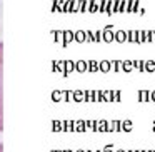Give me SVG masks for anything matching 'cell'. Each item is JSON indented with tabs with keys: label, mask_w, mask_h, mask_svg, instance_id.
I'll list each match as a JSON object with an SVG mask.
<instances>
[{
	"label": "cell",
	"mask_w": 155,
	"mask_h": 152,
	"mask_svg": "<svg viewBox=\"0 0 155 152\" xmlns=\"http://www.w3.org/2000/svg\"><path fill=\"white\" fill-rule=\"evenodd\" d=\"M4 130V45L0 42V132Z\"/></svg>",
	"instance_id": "cell-1"
},
{
	"label": "cell",
	"mask_w": 155,
	"mask_h": 152,
	"mask_svg": "<svg viewBox=\"0 0 155 152\" xmlns=\"http://www.w3.org/2000/svg\"><path fill=\"white\" fill-rule=\"evenodd\" d=\"M150 42V30H137V44Z\"/></svg>",
	"instance_id": "cell-2"
},
{
	"label": "cell",
	"mask_w": 155,
	"mask_h": 152,
	"mask_svg": "<svg viewBox=\"0 0 155 152\" xmlns=\"http://www.w3.org/2000/svg\"><path fill=\"white\" fill-rule=\"evenodd\" d=\"M148 95H150V92L148 90H138V102H148Z\"/></svg>",
	"instance_id": "cell-3"
},
{
	"label": "cell",
	"mask_w": 155,
	"mask_h": 152,
	"mask_svg": "<svg viewBox=\"0 0 155 152\" xmlns=\"http://www.w3.org/2000/svg\"><path fill=\"white\" fill-rule=\"evenodd\" d=\"M145 72L153 74L155 72V60H145Z\"/></svg>",
	"instance_id": "cell-4"
},
{
	"label": "cell",
	"mask_w": 155,
	"mask_h": 152,
	"mask_svg": "<svg viewBox=\"0 0 155 152\" xmlns=\"http://www.w3.org/2000/svg\"><path fill=\"white\" fill-rule=\"evenodd\" d=\"M134 67L138 72H145V60H134Z\"/></svg>",
	"instance_id": "cell-5"
},
{
	"label": "cell",
	"mask_w": 155,
	"mask_h": 152,
	"mask_svg": "<svg viewBox=\"0 0 155 152\" xmlns=\"http://www.w3.org/2000/svg\"><path fill=\"white\" fill-rule=\"evenodd\" d=\"M122 67H124L125 72H130L132 69H134V62H132V60H125V62H122Z\"/></svg>",
	"instance_id": "cell-6"
},
{
	"label": "cell",
	"mask_w": 155,
	"mask_h": 152,
	"mask_svg": "<svg viewBox=\"0 0 155 152\" xmlns=\"http://www.w3.org/2000/svg\"><path fill=\"white\" fill-rule=\"evenodd\" d=\"M127 35H128V42H135L137 44V30H130Z\"/></svg>",
	"instance_id": "cell-7"
},
{
	"label": "cell",
	"mask_w": 155,
	"mask_h": 152,
	"mask_svg": "<svg viewBox=\"0 0 155 152\" xmlns=\"http://www.w3.org/2000/svg\"><path fill=\"white\" fill-rule=\"evenodd\" d=\"M122 130H125V132H128V130H132V122L130 120H125V122H122Z\"/></svg>",
	"instance_id": "cell-8"
},
{
	"label": "cell",
	"mask_w": 155,
	"mask_h": 152,
	"mask_svg": "<svg viewBox=\"0 0 155 152\" xmlns=\"http://www.w3.org/2000/svg\"><path fill=\"white\" fill-rule=\"evenodd\" d=\"M115 39H117L118 42H125L127 40V34H125V32H117V35H115Z\"/></svg>",
	"instance_id": "cell-9"
},
{
	"label": "cell",
	"mask_w": 155,
	"mask_h": 152,
	"mask_svg": "<svg viewBox=\"0 0 155 152\" xmlns=\"http://www.w3.org/2000/svg\"><path fill=\"white\" fill-rule=\"evenodd\" d=\"M120 122H112L110 124V130H120Z\"/></svg>",
	"instance_id": "cell-10"
},
{
	"label": "cell",
	"mask_w": 155,
	"mask_h": 152,
	"mask_svg": "<svg viewBox=\"0 0 155 152\" xmlns=\"http://www.w3.org/2000/svg\"><path fill=\"white\" fill-rule=\"evenodd\" d=\"M148 102H155V90L150 92V95H148Z\"/></svg>",
	"instance_id": "cell-11"
},
{
	"label": "cell",
	"mask_w": 155,
	"mask_h": 152,
	"mask_svg": "<svg viewBox=\"0 0 155 152\" xmlns=\"http://www.w3.org/2000/svg\"><path fill=\"white\" fill-rule=\"evenodd\" d=\"M114 99L115 100H120V92H114Z\"/></svg>",
	"instance_id": "cell-12"
},
{
	"label": "cell",
	"mask_w": 155,
	"mask_h": 152,
	"mask_svg": "<svg viewBox=\"0 0 155 152\" xmlns=\"http://www.w3.org/2000/svg\"><path fill=\"white\" fill-rule=\"evenodd\" d=\"M105 39H107V40H112V39H114V35H112L110 32H107V34H105Z\"/></svg>",
	"instance_id": "cell-13"
},
{
	"label": "cell",
	"mask_w": 155,
	"mask_h": 152,
	"mask_svg": "<svg viewBox=\"0 0 155 152\" xmlns=\"http://www.w3.org/2000/svg\"><path fill=\"white\" fill-rule=\"evenodd\" d=\"M152 130L155 132V120H153V124H152Z\"/></svg>",
	"instance_id": "cell-14"
},
{
	"label": "cell",
	"mask_w": 155,
	"mask_h": 152,
	"mask_svg": "<svg viewBox=\"0 0 155 152\" xmlns=\"http://www.w3.org/2000/svg\"><path fill=\"white\" fill-rule=\"evenodd\" d=\"M0 152H4V145L0 144Z\"/></svg>",
	"instance_id": "cell-15"
},
{
	"label": "cell",
	"mask_w": 155,
	"mask_h": 152,
	"mask_svg": "<svg viewBox=\"0 0 155 152\" xmlns=\"http://www.w3.org/2000/svg\"><path fill=\"white\" fill-rule=\"evenodd\" d=\"M128 152H137V150H128Z\"/></svg>",
	"instance_id": "cell-16"
},
{
	"label": "cell",
	"mask_w": 155,
	"mask_h": 152,
	"mask_svg": "<svg viewBox=\"0 0 155 152\" xmlns=\"http://www.w3.org/2000/svg\"><path fill=\"white\" fill-rule=\"evenodd\" d=\"M117 152H125V150H117Z\"/></svg>",
	"instance_id": "cell-17"
},
{
	"label": "cell",
	"mask_w": 155,
	"mask_h": 152,
	"mask_svg": "<svg viewBox=\"0 0 155 152\" xmlns=\"http://www.w3.org/2000/svg\"><path fill=\"white\" fill-rule=\"evenodd\" d=\"M150 152H155V150H150Z\"/></svg>",
	"instance_id": "cell-18"
},
{
	"label": "cell",
	"mask_w": 155,
	"mask_h": 152,
	"mask_svg": "<svg viewBox=\"0 0 155 152\" xmlns=\"http://www.w3.org/2000/svg\"><path fill=\"white\" fill-rule=\"evenodd\" d=\"M108 152H110V150H108Z\"/></svg>",
	"instance_id": "cell-19"
}]
</instances>
